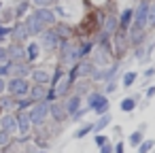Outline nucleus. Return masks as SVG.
Listing matches in <instances>:
<instances>
[{
  "instance_id": "nucleus-45",
  "label": "nucleus",
  "mask_w": 155,
  "mask_h": 153,
  "mask_svg": "<svg viewBox=\"0 0 155 153\" xmlns=\"http://www.w3.org/2000/svg\"><path fill=\"white\" fill-rule=\"evenodd\" d=\"M60 98H58V91L53 89V87H47V94H45V102L47 104H53V102H58Z\"/></svg>"
},
{
  "instance_id": "nucleus-21",
  "label": "nucleus",
  "mask_w": 155,
  "mask_h": 153,
  "mask_svg": "<svg viewBox=\"0 0 155 153\" xmlns=\"http://www.w3.org/2000/svg\"><path fill=\"white\" fill-rule=\"evenodd\" d=\"M142 100V94H132V96H123L119 100V108L121 113H134L138 108V102Z\"/></svg>"
},
{
  "instance_id": "nucleus-24",
  "label": "nucleus",
  "mask_w": 155,
  "mask_h": 153,
  "mask_svg": "<svg viewBox=\"0 0 155 153\" xmlns=\"http://www.w3.org/2000/svg\"><path fill=\"white\" fill-rule=\"evenodd\" d=\"M53 28H55V32H58L62 38H77V28H74L72 24H68V22H60V19H58V24H55Z\"/></svg>"
},
{
  "instance_id": "nucleus-57",
  "label": "nucleus",
  "mask_w": 155,
  "mask_h": 153,
  "mask_svg": "<svg viewBox=\"0 0 155 153\" xmlns=\"http://www.w3.org/2000/svg\"><path fill=\"white\" fill-rule=\"evenodd\" d=\"M34 153H49V151H41V149H38V151H34Z\"/></svg>"
},
{
  "instance_id": "nucleus-22",
  "label": "nucleus",
  "mask_w": 155,
  "mask_h": 153,
  "mask_svg": "<svg viewBox=\"0 0 155 153\" xmlns=\"http://www.w3.org/2000/svg\"><path fill=\"white\" fill-rule=\"evenodd\" d=\"M32 11L30 0H13V13H15V22H24L28 17V13Z\"/></svg>"
},
{
  "instance_id": "nucleus-39",
  "label": "nucleus",
  "mask_w": 155,
  "mask_h": 153,
  "mask_svg": "<svg viewBox=\"0 0 155 153\" xmlns=\"http://www.w3.org/2000/svg\"><path fill=\"white\" fill-rule=\"evenodd\" d=\"M32 9H53L58 5V0H30Z\"/></svg>"
},
{
  "instance_id": "nucleus-50",
  "label": "nucleus",
  "mask_w": 155,
  "mask_h": 153,
  "mask_svg": "<svg viewBox=\"0 0 155 153\" xmlns=\"http://www.w3.org/2000/svg\"><path fill=\"white\" fill-rule=\"evenodd\" d=\"M9 62V47L7 45H0V64Z\"/></svg>"
},
{
  "instance_id": "nucleus-3",
  "label": "nucleus",
  "mask_w": 155,
  "mask_h": 153,
  "mask_svg": "<svg viewBox=\"0 0 155 153\" xmlns=\"http://www.w3.org/2000/svg\"><path fill=\"white\" fill-rule=\"evenodd\" d=\"M83 106L89 111V113H94V115H104V113H110V100H108V96L100 89V87H94L85 98H83Z\"/></svg>"
},
{
  "instance_id": "nucleus-36",
  "label": "nucleus",
  "mask_w": 155,
  "mask_h": 153,
  "mask_svg": "<svg viewBox=\"0 0 155 153\" xmlns=\"http://www.w3.org/2000/svg\"><path fill=\"white\" fill-rule=\"evenodd\" d=\"M32 106H34V100H32L30 96L17 98V100H15V111H30Z\"/></svg>"
},
{
  "instance_id": "nucleus-28",
  "label": "nucleus",
  "mask_w": 155,
  "mask_h": 153,
  "mask_svg": "<svg viewBox=\"0 0 155 153\" xmlns=\"http://www.w3.org/2000/svg\"><path fill=\"white\" fill-rule=\"evenodd\" d=\"M94 134V121H83L79 123V128L72 132V138L74 140H83L85 136H91Z\"/></svg>"
},
{
  "instance_id": "nucleus-55",
  "label": "nucleus",
  "mask_w": 155,
  "mask_h": 153,
  "mask_svg": "<svg viewBox=\"0 0 155 153\" xmlns=\"http://www.w3.org/2000/svg\"><path fill=\"white\" fill-rule=\"evenodd\" d=\"M136 130H140V132H142V134H144V132H147V123H144V121H142V123H140V125H138V128H136Z\"/></svg>"
},
{
  "instance_id": "nucleus-43",
  "label": "nucleus",
  "mask_w": 155,
  "mask_h": 153,
  "mask_svg": "<svg viewBox=\"0 0 155 153\" xmlns=\"http://www.w3.org/2000/svg\"><path fill=\"white\" fill-rule=\"evenodd\" d=\"M11 41V26H0V45H9Z\"/></svg>"
},
{
  "instance_id": "nucleus-26",
  "label": "nucleus",
  "mask_w": 155,
  "mask_h": 153,
  "mask_svg": "<svg viewBox=\"0 0 155 153\" xmlns=\"http://www.w3.org/2000/svg\"><path fill=\"white\" fill-rule=\"evenodd\" d=\"M110 125H113V115L110 113H104L98 119H94V134L106 132V128H110Z\"/></svg>"
},
{
  "instance_id": "nucleus-10",
  "label": "nucleus",
  "mask_w": 155,
  "mask_h": 153,
  "mask_svg": "<svg viewBox=\"0 0 155 153\" xmlns=\"http://www.w3.org/2000/svg\"><path fill=\"white\" fill-rule=\"evenodd\" d=\"M49 121H51L53 125H64V123L68 121V113H66V108H64V102H62V100H58V102L49 104Z\"/></svg>"
},
{
  "instance_id": "nucleus-2",
  "label": "nucleus",
  "mask_w": 155,
  "mask_h": 153,
  "mask_svg": "<svg viewBox=\"0 0 155 153\" xmlns=\"http://www.w3.org/2000/svg\"><path fill=\"white\" fill-rule=\"evenodd\" d=\"M53 62L58 66H62L64 70H68L70 66H74L79 62V38H64Z\"/></svg>"
},
{
  "instance_id": "nucleus-27",
  "label": "nucleus",
  "mask_w": 155,
  "mask_h": 153,
  "mask_svg": "<svg viewBox=\"0 0 155 153\" xmlns=\"http://www.w3.org/2000/svg\"><path fill=\"white\" fill-rule=\"evenodd\" d=\"M96 85L89 81V79H79L77 83H74V87H72V94H77V96H81V98H85L91 89H94Z\"/></svg>"
},
{
  "instance_id": "nucleus-5",
  "label": "nucleus",
  "mask_w": 155,
  "mask_h": 153,
  "mask_svg": "<svg viewBox=\"0 0 155 153\" xmlns=\"http://www.w3.org/2000/svg\"><path fill=\"white\" fill-rule=\"evenodd\" d=\"M132 47H130V38H127V32H121L117 30V34H113V55L117 62H123L127 55H130Z\"/></svg>"
},
{
  "instance_id": "nucleus-58",
  "label": "nucleus",
  "mask_w": 155,
  "mask_h": 153,
  "mask_svg": "<svg viewBox=\"0 0 155 153\" xmlns=\"http://www.w3.org/2000/svg\"><path fill=\"white\" fill-rule=\"evenodd\" d=\"M2 113H5V111H2V106H0V115H2Z\"/></svg>"
},
{
  "instance_id": "nucleus-13",
  "label": "nucleus",
  "mask_w": 155,
  "mask_h": 153,
  "mask_svg": "<svg viewBox=\"0 0 155 153\" xmlns=\"http://www.w3.org/2000/svg\"><path fill=\"white\" fill-rule=\"evenodd\" d=\"M30 13H32L41 24H45L47 28H53V26L58 24V15H55L53 9H32Z\"/></svg>"
},
{
  "instance_id": "nucleus-44",
  "label": "nucleus",
  "mask_w": 155,
  "mask_h": 153,
  "mask_svg": "<svg viewBox=\"0 0 155 153\" xmlns=\"http://www.w3.org/2000/svg\"><path fill=\"white\" fill-rule=\"evenodd\" d=\"M11 142H13V136H11V134H7L5 130H0V149L5 151V149H7Z\"/></svg>"
},
{
  "instance_id": "nucleus-23",
  "label": "nucleus",
  "mask_w": 155,
  "mask_h": 153,
  "mask_svg": "<svg viewBox=\"0 0 155 153\" xmlns=\"http://www.w3.org/2000/svg\"><path fill=\"white\" fill-rule=\"evenodd\" d=\"M64 108H66V113H68V121H70V117L83 106V98L81 96H77V94H70V96H66L64 100Z\"/></svg>"
},
{
  "instance_id": "nucleus-32",
  "label": "nucleus",
  "mask_w": 155,
  "mask_h": 153,
  "mask_svg": "<svg viewBox=\"0 0 155 153\" xmlns=\"http://www.w3.org/2000/svg\"><path fill=\"white\" fill-rule=\"evenodd\" d=\"M64 75H66V70L53 62V68H51V79H49V87H53V89H55V87L60 85V81L64 79Z\"/></svg>"
},
{
  "instance_id": "nucleus-16",
  "label": "nucleus",
  "mask_w": 155,
  "mask_h": 153,
  "mask_svg": "<svg viewBox=\"0 0 155 153\" xmlns=\"http://www.w3.org/2000/svg\"><path fill=\"white\" fill-rule=\"evenodd\" d=\"M7 47H9V60L13 64H24L26 62V45H21V43H9Z\"/></svg>"
},
{
  "instance_id": "nucleus-19",
  "label": "nucleus",
  "mask_w": 155,
  "mask_h": 153,
  "mask_svg": "<svg viewBox=\"0 0 155 153\" xmlns=\"http://www.w3.org/2000/svg\"><path fill=\"white\" fill-rule=\"evenodd\" d=\"M117 19H119V30H121V32H127L130 26H132V22H134V7H132V5L123 7V9L119 11Z\"/></svg>"
},
{
  "instance_id": "nucleus-1",
  "label": "nucleus",
  "mask_w": 155,
  "mask_h": 153,
  "mask_svg": "<svg viewBox=\"0 0 155 153\" xmlns=\"http://www.w3.org/2000/svg\"><path fill=\"white\" fill-rule=\"evenodd\" d=\"M53 11H55L60 22H68V24H72L77 28L89 15L91 9L87 7L85 0H58V5L53 7Z\"/></svg>"
},
{
  "instance_id": "nucleus-35",
  "label": "nucleus",
  "mask_w": 155,
  "mask_h": 153,
  "mask_svg": "<svg viewBox=\"0 0 155 153\" xmlns=\"http://www.w3.org/2000/svg\"><path fill=\"white\" fill-rule=\"evenodd\" d=\"M147 32H149V34L155 32V0H151V5H149V13H147Z\"/></svg>"
},
{
  "instance_id": "nucleus-48",
  "label": "nucleus",
  "mask_w": 155,
  "mask_h": 153,
  "mask_svg": "<svg viewBox=\"0 0 155 153\" xmlns=\"http://www.w3.org/2000/svg\"><path fill=\"white\" fill-rule=\"evenodd\" d=\"M85 2H87L89 9H104V7L110 2V0H85Z\"/></svg>"
},
{
  "instance_id": "nucleus-30",
  "label": "nucleus",
  "mask_w": 155,
  "mask_h": 153,
  "mask_svg": "<svg viewBox=\"0 0 155 153\" xmlns=\"http://www.w3.org/2000/svg\"><path fill=\"white\" fill-rule=\"evenodd\" d=\"M77 70H79V79H89L91 72L96 70V66L91 64V60H79L77 62Z\"/></svg>"
},
{
  "instance_id": "nucleus-34",
  "label": "nucleus",
  "mask_w": 155,
  "mask_h": 153,
  "mask_svg": "<svg viewBox=\"0 0 155 153\" xmlns=\"http://www.w3.org/2000/svg\"><path fill=\"white\" fill-rule=\"evenodd\" d=\"M0 106H2L5 113H15V98L9 94H2L0 96Z\"/></svg>"
},
{
  "instance_id": "nucleus-56",
  "label": "nucleus",
  "mask_w": 155,
  "mask_h": 153,
  "mask_svg": "<svg viewBox=\"0 0 155 153\" xmlns=\"http://www.w3.org/2000/svg\"><path fill=\"white\" fill-rule=\"evenodd\" d=\"M5 9V2H2V0H0V11H2Z\"/></svg>"
},
{
  "instance_id": "nucleus-20",
  "label": "nucleus",
  "mask_w": 155,
  "mask_h": 153,
  "mask_svg": "<svg viewBox=\"0 0 155 153\" xmlns=\"http://www.w3.org/2000/svg\"><path fill=\"white\" fill-rule=\"evenodd\" d=\"M28 41H30V36H28V32H26L24 22H15V24L11 26V41H9V43H21V45H26Z\"/></svg>"
},
{
  "instance_id": "nucleus-11",
  "label": "nucleus",
  "mask_w": 155,
  "mask_h": 153,
  "mask_svg": "<svg viewBox=\"0 0 155 153\" xmlns=\"http://www.w3.org/2000/svg\"><path fill=\"white\" fill-rule=\"evenodd\" d=\"M26 62L30 66H36L38 62H43V49H41L36 38H30L26 43Z\"/></svg>"
},
{
  "instance_id": "nucleus-41",
  "label": "nucleus",
  "mask_w": 155,
  "mask_h": 153,
  "mask_svg": "<svg viewBox=\"0 0 155 153\" xmlns=\"http://www.w3.org/2000/svg\"><path fill=\"white\" fill-rule=\"evenodd\" d=\"M91 138H94V145L100 149V147H104L108 140H110V136L106 134V132H100V134H91Z\"/></svg>"
},
{
  "instance_id": "nucleus-33",
  "label": "nucleus",
  "mask_w": 155,
  "mask_h": 153,
  "mask_svg": "<svg viewBox=\"0 0 155 153\" xmlns=\"http://www.w3.org/2000/svg\"><path fill=\"white\" fill-rule=\"evenodd\" d=\"M45 94H47V87L45 85H30V98L34 100V102H41V100H45Z\"/></svg>"
},
{
  "instance_id": "nucleus-49",
  "label": "nucleus",
  "mask_w": 155,
  "mask_h": 153,
  "mask_svg": "<svg viewBox=\"0 0 155 153\" xmlns=\"http://www.w3.org/2000/svg\"><path fill=\"white\" fill-rule=\"evenodd\" d=\"M125 142H123V138H117L115 142H113V153H125Z\"/></svg>"
},
{
  "instance_id": "nucleus-37",
  "label": "nucleus",
  "mask_w": 155,
  "mask_h": 153,
  "mask_svg": "<svg viewBox=\"0 0 155 153\" xmlns=\"http://www.w3.org/2000/svg\"><path fill=\"white\" fill-rule=\"evenodd\" d=\"M142 140H144V134H142L140 130H134V132H132V134L127 136L125 145H130V147H134V149H136V147H138V145H140Z\"/></svg>"
},
{
  "instance_id": "nucleus-52",
  "label": "nucleus",
  "mask_w": 155,
  "mask_h": 153,
  "mask_svg": "<svg viewBox=\"0 0 155 153\" xmlns=\"http://www.w3.org/2000/svg\"><path fill=\"white\" fill-rule=\"evenodd\" d=\"M98 151H100V153H113V140H108V142H106L104 147H100Z\"/></svg>"
},
{
  "instance_id": "nucleus-38",
  "label": "nucleus",
  "mask_w": 155,
  "mask_h": 153,
  "mask_svg": "<svg viewBox=\"0 0 155 153\" xmlns=\"http://www.w3.org/2000/svg\"><path fill=\"white\" fill-rule=\"evenodd\" d=\"M153 147H155V140H153V138H144V140L136 147V153H153Z\"/></svg>"
},
{
  "instance_id": "nucleus-7",
  "label": "nucleus",
  "mask_w": 155,
  "mask_h": 153,
  "mask_svg": "<svg viewBox=\"0 0 155 153\" xmlns=\"http://www.w3.org/2000/svg\"><path fill=\"white\" fill-rule=\"evenodd\" d=\"M30 79H19V77H11L7 79V94L13 96L15 100L17 98H26L30 94Z\"/></svg>"
},
{
  "instance_id": "nucleus-8",
  "label": "nucleus",
  "mask_w": 155,
  "mask_h": 153,
  "mask_svg": "<svg viewBox=\"0 0 155 153\" xmlns=\"http://www.w3.org/2000/svg\"><path fill=\"white\" fill-rule=\"evenodd\" d=\"M28 117H30V121H32L34 128H41V125L49 123V104L45 100L34 102V106L28 111Z\"/></svg>"
},
{
  "instance_id": "nucleus-54",
  "label": "nucleus",
  "mask_w": 155,
  "mask_h": 153,
  "mask_svg": "<svg viewBox=\"0 0 155 153\" xmlns=\"http://www.w3.org/2000/svg\"><path fill=\"white\" fill-rule=\"evenodd\" d=\"M149 102H151V100H140V102H138V108H140V111H144V108L149 106Z\"/></svg>"
},
{
  "instance_id": "nucleus-15",
  "label": "nucleus",
  "mask_w": 155,
  "mask_h": 153,
  "mask_svg": "<svg viewBox=\"0 0 155 153\" xmlns=\"http://www.w3.org/2000/svg\"><path fill=\"white\" fill-rule=\"evenodd\" d=\"M121 70H123V62H117V60L113 64H108L106 68H102V85L108 81H119Z\"/></svg>"
},
{
  "instance_id": "nucleus-14",
  "label": "nucleus",
  "mask_w": 155,
  "mask_h": 153,
  "mask_svg": "<svg viewBox=\"0 0 155 153\" xmlns=\"http://www.w3.org/2000/svg\"><path fill=\"white\" fill-rule=\"evenodd\" d=\"M102 11H104V9H102ZM117 15H119V13L104 11V22H102V32H104V34H108V36L117 34V30H119V19H117Z\"/></svg>"
},
{
  "instance_id": "nucleus-9",
  "label": "nucleus",
  "mask_w": 155,
  "mask_h": 153,
  "mask_svg": "<svg viewBox=\"0 0 155 153\" xmlns=\"http://www.w3.org/2000/svg\"><path fill=\"white\" fill-rule=\"evenodd\" d=\"M51 68H53V64H36V66H32L30 83H32V85H45V87H49Z\"/></svg>"
},
{
  "instance_id": "nucleus-6",
  "label": "nucleus",
  "mask_w": 155,
  "mask_h": 153,
  "mask_svg": "<svg viewBox=\"0 0 155 153\" xmlns=\"http://www.w3.org/2000/svg\"><path fill=\"white\" fill-rule=\"evenodd\" d=\"M149 5H151V0H136V5H134V22H132L130 28H134V30H138V32H147Z\"/></svg>"
},
{
  "instance_id": "nucleus-25",
  "label": "nucleus",
  "mask_w": 155,
  "mask_h": 153,
  "mask_svg": "<svg viewBox=\"0 0 155 153\" xmlns=\"http://www.w3.org/2000/svg\"><path fill=\"white\" fill-rule=\"evenodd\" d=\"M96 43L94 38H79V60H89Z\"/></svg>"
},
{
  "instance_id": "nucleus-59",
  "label": "nucleus",
  "mask_w": 155,
  "mask_h": 153,
  "mask_svg": "<svg viewBox=\"0 0 155 153\" xmlns=\"http://www.w3.org/2000/svg\"><path fill=\"white\" fill-rule=\"evenodd\" d=\"M0 153H2V149H0Z\"/></svg>"
},
{
  "instance_id": "nucleus-51",
  "label": "nucleus",
  "mask_w": 155,
  "mask_h": 153,
  "mask_svg": "<svg viewBox=\"0 0 155 153\" xmlns=\"http://www.w3.org/2000/svg\"><path fill=\"white\" fill-rule=\"evenodd\" d=\"M142 96H144V100H151V98L155 96V85H149V87H144V89H142Z\"/></svg>"
},
{
  "instance_id": "nucleus-17",
  "label": "nucleus",
  "mask_w": 155,
  "mask_h": 153,
  "mask_svg": "<svg viewBox=\"0 0 155 153\" xmlns=\"http://www.w3.org/2000/svg\"><path fill=\"white\" fill-rule=\"evenodd\" d=\"M138 79H140V70L127 68V70H121V75H119V85H121L123 89H132Z\"/></svg>"
},
{
  "instance_id": "nucleus-12",
  "label": "nucleus",
  "mask_w": 155,
  "mask_h": 153,
  "mask_svg": "<svg viewBox=\"0 0 155 153\" xmlns=\"http://www.w3.org/2000/svg\"><path fill=\"white\" fill-rule=\"evenodd\" d=\"M24 26H26V32H28V36H30V38H38L45 30H49V28H47L45 24H41L32 13H28V17L24 19Z\"/></svg>"
},
{
  "instance_id": "nucleus-18",
  "label": "nucleus",
  "mask_w": 155,
  "mask_h": 153,
  "mask_svg": "<svg viewBox=\"0 0 155 153\" xmlns=\"http://www.w3.org/2000/svg\"><path fill=\"white\" fill-rule=\"evenodd\" d=\"M0 130H5L13 138L17 136V119H15V113H2V115H0Z\"/></svg>"
},
{
  "instance_id": "nucleus-42",
  "label": "nucleus",
  "mask_w": 155,
  "mask_h": 153,
  "mask_svg": "<svg viewBox=\"0 0 155 153\" xmlns=\"http://www.w3.org/2000/svg\"><path fill=\"white\" fill-rule=\"evenodd\" d=\"M87 115H89V111H87L85 106H81V108H79V111H77V113L70 117V121H72V123H83Z\"/></svg>"
},
{
  "instance_id": "nucleus-46",
  "label": "nucleus",
  "mask_w": 155,
  "mask_h": 153,
  "mask_svg": "<svg viewBox=\"0 0 155 153\" xmlns=\"http://www.w3.org/2000/svg\"><path fill=\"white\" fill-rule=\"evenodd\" d=\"M140 77H142L144 81H151V79L155 77V66H144V68L140 70Z\"/></svg>"
},
{
  "instance_id": "nucleus-53",
  "label": "nucleus",
  "mask_w": 155,
  "mask_h": 153,
  "mask_svg": "<svg viewBox=\"0 0 155 153\" xmlns=\"http://www.w3.org/2000/svg\"><path fill=\"white\" fill-rule=\"evenodd\" d=\"M2 94H7V79L0 77V96H2Z\"/></svg>"
},
{
  "instance_id": "nucleus-29",
  "label": "nucleus",
  "mask_w": 155,
  "mask_h": 153,
  "mask_svg": "<svg viewBox=\"0 0 155 153\" xmlns=\"http://www.w3.org/2000/svg\"><path fill=\"white\" fill-rule=\"evenodd\" d=\"M11 62V60H9ZM30 72H32V66L30 64H13V68H11V77H19V79H30ZM9 77V79H11Z\"/></svg>"
},
{
  "instance_id": "nucleus-47",
  "label": "nucleus",
  "mask_w": 155,
  "mask_h": 153,
  "mask_svg": "<svg viewBox=\"0 0 155 153\" xmlns=\"http://www.w3.org/2000/svg\"><path fill=\"white\" fill-rule=\"evenodd\" d=\"M11 68H13V62L0 64V77H2V79H9V77H11Z\"/></svg>"
},
{
  "instance_id": "nucleus-31",
  "label": "nucleus",
  "mask_w": 155,
  "mask_h": 153,
  "mask_svg": "<svg viewBox=\"0 0 155 153\" xmlns=\"http://www.w3.org/2000/svg\"><path fill=\"white\" fill-rule=\"evenodd\" d=\"M13 24H15L13 5H5V9L0 11V26H13Z\"/></svg>"
},
{
  "instance_id": "nucleus-4",
  "label": "nucleus",
  "mask_w": 155,
  "mask_h": 153,
  "mask_svg": "<svg viewBox=\"0 0 155 153\" xmlns=\"http://www.w3.org/2000/svg\"><path fill=\"white\" fill-rule=\"evenodd\" d=\"M36 41H38V45H41V49H43V60L53 62V58H55V53H58V49H60V45H62L64 38L55 32V28H49V30H45Z\"/></svg>"
},
{
  "instance_id": "nucleus-40",
  "label": "nucleus",
  "mask_w": 155,
  "mask_h": 153,
  "mask_svg": "<svg viewBox=\"0 0 155 153\" xmlns=\"http://www.w3.org/2000/svg\"><path fill=\"white\" fill-rule=\"evenodd\" d=\"M119 81H108V83H104V85H100V89L106 94V96H110V94H115V91H119Z\"/></svg>"
}]
</instances>
